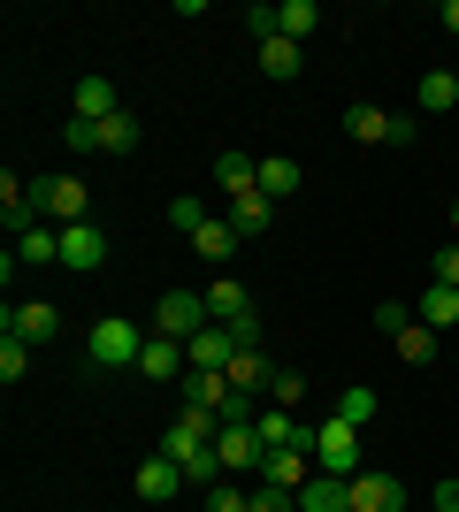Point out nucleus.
<instances>
[{
  "mask_svg": "<svg viewBox=\"0 0 459 512\" xmlns=\"http://www.w3.org/2000/svg\"><path fill=\"white\" fill-rule=\"evenodd\" d=\"M138 352H146V329H138V321H123V314H108V321H92L85 329V360L92 367H138Z\"/></svg>",
  "mask_w": 459,
  "mask_h": 512,
  "instance_id": "nucleus-1",
  "label": "nucleus"
},
{
  "mask_svg": "<svg viewBox=\"0 0 459 512\" xmlns=\"http://www.w3.org/2000/svg\"><path fill=\"white\" fill-rule=\"evenodd\" d=\"M31 207H39L54 230H69V222H92L85 176H31Z\"/></svg>",
  "mask_w": 459,
  "mask_h": 512,
  "instance_id": "nucleus-2",
  "label": "nucleus"
},
{
  "mask_svg": "<svg viewBox=\"0 0 459 512\" xmlns=\"http://www.w3.org/2000/svg\"><path fill=\"white\" fill-rule=\"evenodd\" d=\"M199 329H215V314H207V291H161V306H153V337L192 344Z\"/></svg>",
  "mask_w": 459,
  "mask_h": 512,
  "instance_id": "nucleus-3",
  "label": "nucleus"
},
{
  "mask_svg": "<svg viewBox=\"0 0 459 512\" xmlns=\"http://www.w3.org/2000/svg\"><path fill=\"white\" fill-rule=\"evenodd\" d=\"M345 130L360 146H414V115H391V107H375V100H352Z\"/></svg>",
  "mask_w": 459,
  "mask_h": 512,
  "instance_id": "nucleus-4",
  "label": "nucleus"
},
{
  "mask_svg": "<svg viewBox=\"0 0 459 512\" xmlns=\"http://www.w3.org/2000/svg\"><path fill=\"white\" fill-rule=\"evenodd\" d=\"M314 467L322 474H360V428L322 413V421H314Z\"/></svg>",
  "mask_w": 459,
  "mask_h": 512,
  "instance_id": "nucleus-5",
  "label": "nucleus"
},
{
  "mask_svg": "<svg viewBox=\"0 0 459 512\" xmlns=\"http://www.w3.org/2000/svg\"><path fill=\"white\" fill-rule=\"evenodd\" d=\"M108 230H100V222H69L62 230V268H77V276H100V268H108Z\"/></svg>",
  "mask_w": 459,
  "mask_h": 512,
  "instance_id": "nucleus-6",
  "label": "nucleus"
},
{
  "mask_svg": "<svg viewBox=\"0 0 459 512\" xmlns=\"http://www.w3.org/2000/svg\"><path fill=\"white\" fill-rule=\"evenodd\" d=\"M352 512H406V482L360 467V474H352Z\"/></svg>",
  "mask_w": 459,
  "mask_h": 512,
  "instance_id": "nucleus-7",
  "label": "nucleus"
},
{
  "mask_svg": "<svg viewBox=\"0 0 459 512\" xmlns=\"http://www.w3.org/2000/svg\"><path fill=\"white\" fill-rule=\"evenodd\" d=\"M176 490H192V482H184V467H176L169 451H153V459H138V497H146V505H169Z\"/></svg>",
  "mask_w": 459,
  "mask_h": 512,
  "instance_id": "nucleus-8",
  "label": "nucleus"
},
{
  "mask_svg": "<svg viewBox=\"0 0 459 512\" xmlns=\"http://www.w3.org/2000/svg\"><path fill=\"white\" fill-rule=\"evenodd\" d=\"M138 375H146V383H184V375H192V360H184V344H176V337H146Z\"/></svg>",
  "mask_w": 459,
  "mask_h": 512,
  "instance_id": "nucleus-9",
  "label": "nucleus"
},
{
  "mask_svg": "<svg viewBox=\"0 0 459 512\" xmlns=\"http://www.w3.org/2000/svg\"><path fill=\"white\" fill-rule=\"evenodd\" d=\"M184 360H192L199 375H230V360H238V344H230V329L215 321V329H199V337L184 344Z\"/></svg>",
  "mask_w": 459,
  "mask_h": 512,
  "instance_id": "nucleus-10",
  "label": "nucleus"
},
{
  "mask_svg": "<svg viewBox=\"0 0 459 512\" xmlns=\"http://www.w3.org/2000/svg\"><path fill=\"white\" fill-rule=\"evenodd\" d=\"M8 337H23V344H46V337H62V314L46 299H31V306H8V321H0Z\"/></svg>",
  "mask_w": 459,
  "mask_h": 512,
  "instance_id": "nucleus-11",
  "label": "nucleus"
},
{
  "mask_svg": "<svg viewBox=\"0 0 459 512\" xmlns=\"http://www.w3.org/2000/svg\"><path fill=\"white\" fill-rule=\"evenodd\" d=\"M222 222H230L238 237H268V222H276V199H268L261 184H253V192H238V199H230V214H222Z\"/></svg>",
  "mask_w": 459,
  "mask_h": 512,
  "instance_id": "nucleus-12",
  "label": "nucleus"
},
{
  "mask_svg": "<svg viewBox=\"0 0 459 512\" xmlns=\"http://www.w3.org/2000/svg\"><path fill=\"white\" fill-rule=\"evenodd\" d=\"M215 451H222V474H261V436H253V428H222L215 436Z\"/></svg>",
  "mask_w": 459,
  "mask_h": 512,
  "instance_id": "nucleus-13",
  "label": "nucleus"
},
{
  "mask_svg": "<svg viewBox=\"0 0 459 512\" xmlns=\"http://www.w3.org/2000/svg\"><path fill=\"white\" fill-rule=\"evenodd\" d=\"M299 512H352V474H314L299 490Z\"/></svg>",
  "mask_w": 459,
  "mask_h": 512,
  "instance_id": "nucleus-14",
  "label": "nucleus"
},
{
  "mask_svg": "<svg viewBox=\"0 0 459 512\" xmlns=\"http://www.w3.org/2000/svg\"><path fill=\"white\" fill-rule=\"evenodd\" d=\"M314 459H306V451H268L261 459V482H276V490H306V482H314Z\"/></svg>",
  "mask_w": 459,
  "mask_h": 512,
  "instance_id": "nucleus-15",
  "label": "nucleus"
},
{
  "mask_svg": "<svg viewBox=\"0 0 459 512\" xmlns=\"http://www.w3.org/2000/svg\"><path fill=\"white\" fill-rule=\"evenodd\" d=\"M176 390H184V413H222V406H230V375H199V367H192Z\"/></svg>",
  "mask_w": 459,
  "mask_h": 512,
  "instance_id": "nucleus-16",
  "label": "nucleus"
},
{
  "mask_svg": "<svg viewBox=\"0 0 459 512\" xmlns=\"http://www.w3.org/2000/svg\"><path fill=\"white\" fill-rule=\"evenodd\" d=\"M207 314H215L222 329H230V321H245V314H253V291H245L238 276H222V283H207Z\"/></svg>",
  "mask_w": 459,
  "mask_h": 512,
  "instance_id": "nucleus-17",
  "label": "nucleus"
},
{
  "mask_svg": "<svg viewBox=\"0 0 459 512\" xmlns=\"http://www.w3.org/2000/svg\"><path fill=\"white\" fill-rule=\"evenodd\" d=\"M215 184H222L230 199H238V192H253V184H261V161H253V153H238V146H230V153H215Z\"/></svg>",
  "mask_w": 459,
  "mask_h": 512,
  "instance_id": "nucleus-18",
  "label": "nucleus"
},
{
  "mask_svg": "<svg viewBox=\"0 0 459 512\" xmlns=\"http://www.w3.org/2000/svg\"><path fill=\"white\" fill-rule=\"evenodd\" d=\"M16 260H23V268H62V230L39 222L31 237H16Z\"/></svg>",
  "mask_w": 459,
  "mask_h": 512,
  "instance_id": "nucleus-19",
  "label": "nucleus"
},
{
  "mask_svg": "<svg viewBox=\"0 0 459 512\" xmlns=\"http://www.w3.org/2000/svg\"><path fill=\"white\" fill-rule=\"evenodd\" d=\"M299 184H306V169L291 161V153H261V192L268 199H291Z\"/></svg>",
  "mask_w": 459,
  "mask_h": 512,
  "instance_id": "nucleus-20",
  "label": "nucleus"
},
{
  "mask_svg": "<svg viewBox=\"0 0 459 512\" xmlns=\"http://www.w3.org/2000/svg\"><path fill=\"white\" fill-rule=\"evenodd\" d=\"M414 321H421V329H452V321H459V291H452V283H429L421 306H414Z\"/></svg>",
  "mask_w": 459,
  "mask_h": 512,
  "instance_id": "nucleus-21",
  "label": "nucleus"
},
{
  "mask_svg": "<svg viewBox=\"0 0 459 512\" xmlns=\"http://www.w3.org/2000/svg\"><path fill=\"white\" fill-rule=\"evenodd\" d=\"M414 107H421V115H444V107H459V77H452V69H429V77L414 85Z\"/></svg>",
  "mask_w": 459,
  "mask_h": 512,
  "instance_id": "nucleus-22",
  "label": "nucleus"
},
{
  "mask_svg": "<svg viewBox=\"0 0 459 512\" xmlns=\"http://www.w3.org/2000/svg\"><path fill=\"white\" fill-rule=\"evenodd\" d=\"M314 31H322V8H314V0H284V8H276V39H314Z\"/></svg>",
  "mask_w": 459,
  "mask_h": 512,
  "instance_id": "nucleus-23",
  "label": "nucleus"
},
{
  "mask_svg": "<svg viewBox=\"0 0 459 512\" xmlns=\"http://www.w3.org/2000/svg\"><path fill=\"white\" fill-rule=\"evenodd\" d=\"M268 383H276V367H268L261 352H238V360H230V390H245V398H268Z\"/></svg>",
  "mask_w": 459,
  "mask_h": 512,
  "instance_id": "nucleus-24",
  "label": "nucleus"
},
{
  "mask_svg": "<svg viewBox=\"0 0 459 512\" xmlns=\"http://www.w3.org/2000/svg\"><path fill=\"white\" fill-rule=\"evenodd\" d=\"M77 115H85V123H108V115H123V100H115L108 77H85V85H77Z\"/></svg>",
  "mask_w": 459,
  "mask_h": 512,
  "instance_id": "nucleus-25",
  "label": "nucleus"
},
{
  "mask_svg": "<svg viewBox=\"0 0 459 512\" xmlns=\"http://www.w3.org/2000/svg\"><path fill=\"white\" fill-rule=\"evenodd\" d=\"M238 245H245V237L230 230L222 214H215V222H199V237H192V253H199V260H230V253H238Z\"/></svg>",
  "mask_w": 459,
  "mask_h": 512,
  "instance_id": "nucleus-26",
  "label": "nucleus"
},
{
  "mask_svg": "<svg viewBox=\"0 0 459 512\" xmlns=\"http://www.w3.org/2000/svg\"><path fill=\"white\" fill-rule=\"evenodd\" d=\"M398 360H406V367H429V360H437V329H421V321H414V329H398Z\"/></svg>",
  "mask_w": 459,
  "mask_h": 512,
  "instance_id": "nucleus-27",
  "label": "nucleus"
},
{
  "mask_svg": "<svg viewBox=\"0 0 459 512\" xmlns=\"http://www.w3.org/2000/svg\"><path fill=\"white\" fill-rule=\"evenodd\" d=\"M375 406H383L375 390H337V398H329V413H337V421H352V428H368Z\"/></svg>",
  "mask_w": 459,
  "mask_h": 512,
  "instance_id": "nucleus-28",
  "label": "nucleus"
},
{
  "mask_svg": "<svg viewBox=\"0 0 459 512\" xmlns=\"http://www.w3.org/2000/svg\"><path fill=\"white\" fill-rule=\"evenodd\" d=\"M92 130H100V153H131L138 146V115H131V107L108 115V123H92Z\"/></svg>",
  "mask_w": 459,
  "mask_h": 512,
  "instance_id": "nucleus-29",
  "label": "nucleus"
},
{
  "mask_svg": "<svg viewBox=\"0 0 459 512\" xmlns=\"http://www.w3.org/2000/svg\"><path fill=\"white\" fill-rule=\"evenodd\" d=\"M299 62H306V54L291 39H261V69H268V77H299Z\"/></svg>",
  "mask_w": 459,
  "mask_h": 512,
  "instance_id": "nucleus-30",
  "label": "nucleus"
},
{
  "mask_svg": "<svg viewBox=\"0 0 459 512\" xmlns=\"http://www.w3.org/2000/svg\"><path fill=\"white\" fill-rule=\"evenodd\" d=\"M268 406L299 413V406H306V375H291V367H276V383H268Z\"/></svg>",
  "mask_w": 459,
  "mask_h": 512,
  "instance_id": "nucleus-31",
  "label": "nucleus"
},
{
  "mask_svg": "<svg viewBox=\"0 0 459 512\" xmlns=\"http://www.w3.org/2000/svg\"><path fill=\"white\" fill-rule=\"evenodd\" d=\"M199 505H207V512H245V505H253V490H238V482H215V490H199Z\"/></svg>",
  "mask_w": 459,
  "mask_h": 512,
  "instance_id": "nucleus-32",
  "label": "nucleus"
},
{
  "mask_svg": "<svg viewBox=\"0 0 459 512\" xmlns=\"http://www.w3.org/2000/svg\"><path fill=\"white\" fill-rule=\"evenodd\" d=\"M245 512H299V490H276V482H253V505Z\"/></svg>",
  "mask_w": 459,
  "mask_h": 512,
  "instance_id": "nucleus-33",
  "label": "nucleus"
},
{
  "mask_svg": "<svg viewBox=\"0 0 459 512\" xmlns=\"http://www.w3.org/2000/svg\"><path fill=\"white\" fill-rule=\"evenodd\" d=\"M199 222H215V214L199 207V199H169V230H184V237H199Z\"/></svg>",
  "mask_w": 459,
  "mask_h": 512,
  "instance_id": "nucleus-34",
  "label": "nucleus"
},
{
  "mask_svg": "<svg viewBox=\"0 0 459 512\" xmlns=\"http://www.w3.org/2000/svg\"><path fill=\"white\" fill-rule=\"evenodd\" d=\"M23 367H31V344H23V337H0V375L23 383Z\"/></svg>",
  "mask_w": 459,
  "mask_h": 512,
  "instance_id": "nucleus-35",
  "label": "nucleus"
},
{
  "mask_svg": "<svg viewBox=\"0 0 459 512\" xmlns=\"http://www.w3.org/2000/svg\"><path fill=\"white\" fill-rule=\"evenodd\" d=\"M230 344H238V352H261V306H253L245 321H230Z\"/></svg>",
  "mask_w": 459,
  "mask_h": 512,
  "instance_id": "nucleus-36",
  "label": "nucleus"
},
{
  "mask_svg": "<svg viewBox=\"0 0 459 512\" xmlns=\"http://www.w3.org/2000/svg\"><path fill=\"white\" fill-rule=\"evenodd\" d=\"M375 329H391V337H398V329H414V306L383 299V306H375Z\"/></svg>",
  "mask_w": 459,
  "mask_h": 512,
  "instance_id": "nucleus-37",
  "label": "nucleus"
},
{
  "mask_svg": "<svg viewBox=\"0 0 459 512\" xmlns=\"http://www.w3.org/2000/svg\"><path fill=\"white\" fill-rule=\"evenodd\" d=\"M69 146H77V153H100V130H92L85 115H69Z\"/></svg>",
  "mask_w": 459,
  "mask_h": 512,
  "instance_id": "nucleus-38",
  "label": "nucleus"
},
{
  "mask_svg": "<svg viewBox=\"0 0 459 512\" xmlns=\"http://www.w3.org/2000/svg\"><path fill=\"white\" fill-rule=\"evenodd\" d=\"M429 283H452V291H459V245H444V253H437V276H429Z\"/></svg>",
  "mask_w": 459,
  "mask_h": 512,
  "instance_id": "nucleus-39",
  "label": "nucleus"
},
{
  "mask_svg": "<svg viewBox=\"0 0 459 512\" xmlns=\"http://www.w3.org/2000/svg\"><path fill=\"white\" fill-rule=\"evenodd\" d=\"M437 512H459V474H444V482H437Z\"/></svg>",
  "mask_w": 459,
  "mask_h": 512,
  "instance_id": "nucleus-40",
  "label": "nucleus"
},
{
  "mask_svg": "<svg viewBox=\"0 0 459 512\" xmlns=\"http://www.w3.org/2000/svg\"><path fill=\"white\" fill-rule=\"evenodd\" d=\"M444 31H459V0H444Z\"/></svg>",
  "mask_w": 459,
  "mask_h": 512,
  "instance_id": "nucleus-41",
  "label": "nucleus"
},
{
  "mask_svg": "<svg viewBox=\"0 0 459 512\" xmlns=\"http://www.w3.org/2000/svg\"><path fill=\"white\" fill-rule=\"evenodd\" d=\"M452 230H459V199H452Z\"/></svg>",
  "mask_w": 459,
  "mask_h": 512,
  "instance_id": "nucleus-42",
  "label": "nucleus"
},
{
  "mask_svg": "<svg viewBox=\"0 0 459 512\" xmlns=\"http://www.w3.org/2000/svg\"><path fill=\"white\" fill-rule=\"evenodd\" d=\"M452 77H459V69H452Z\"/></svg>",
  "mask_w": 459,
  "mask_h": 512,
  "instance_id": "nucleus-43",
  "label": "nucleus"
}]
</instances>
